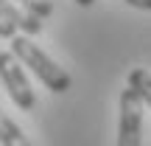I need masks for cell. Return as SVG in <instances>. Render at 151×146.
I'll use <instances>...</instances> for the list:
<instances>
[{"instance_id":"cell-1","label":"cell","mask_w":151,"mask_h":146,"mask_svg":"<svg viewBox=\"0 0 151 146\" xmlns=\"http://www.w3.org/2000/svg\"><path fill=\"white\" fill-rule=\"evenodd\" d=\"M11 54H14L25 68H31V70L39 76V81H42L50 93H67V90H70V84H73L70 73H67L65 68L56 65V62L50 59L31 37H14V39H11Z\"/></svg>"},{"instance_id":"cell-3","label":"cell","mask_w":151,"mask_h":146,"mask_svg":"<svg viewBox=\"0 0 151 146\" xmlns=\"http://www.w3.org/2000/svg\"><path fill=\"white\" fill-rule=\"evenodd\" d=\"M140 124H143V101L129 84L120 93V124H118V146H140Z\"/></svg>"},{"instance_id":"cell-5","label":"cell","mask_w":151,"mask_h":146,"mask_svg":"<svg viewBox=\"0 0 151 146\" xmlns=\"http://www.w3.org/2000/svg\"><path fill=\"white\" fill-rule=\"evenodd\" d=\"M0 143L3 146H34L25 135H22V129L3 113V110H0Z\"/></svg>"},{"instance_id":"cell-9","label":"cell","mask_w":151,"mask_h":146,"mask_svg":"<svg viewBox=\"0 0 151 146\" xmlns=\"http://www.w3.org/2000/svg\"><path fill=\"white\" fill-rule=\"evenodd\" d=\"M129 6H134V9H146V11H151V0H126Z\"/></svg>"},{"instance_id":"cell-8","label":"cell","mask_w":151,"mask_h":146,"mask_svg":"<svg viewBox=\"0 0 151 146\" xmlns=\"http://www.w3.org/2000/svg\"><path fill=\"white\" fill-rule=\"evenodd\" d=\"M0 37H6V39H14L17 37V25L3 14V11H0Z\"/></svg>"},{"instance_id":"cell-6","label":"cell","mask_w":151,"mask_h":146,"mask_svg":"<svg viewBox=\"0 0 151 146\" xmlns=\"http://www.w3.org/2000/svg\"><path fill=\"white\" fill-rule=\"evenodd\" d=\"M129 87L140 96L143 104L151 107V73L146 70V68H134V70H129Z\"/></svg>"},{"instance_id":"cell-2","label":"cell","mask_w":151,"mask_h":146,"mask_svg":"<svg viewBox=\"0 0 151 146\" xmlns=\"http://www.w3.org/2000/svg\"><path fill=\"white\" fill-rule=\"evenodd\" d=\"M0 79H3L11 101L20 110H25V113L37 110V96H34L31 84H28L25 73H22V68H20V59H17L11 51H3V54H0Z\"/></svg>"},{"instance_id":"cell-7","label":"cell","mask_w":151,"mask_h":146,"mask_svg":"<svg viewBox=\"0 0 151 146\" xmlns=\"http://www.w3.org/2000/svg\"><path fill=\"white\" fill-rule=\"evenodd\" d=\"M22 3H25L37 17H50L53 14V3H50V0H22Z\"/></svg>"},{"instance_id":"cell-4","label":"cell","mask_w":151,"mask_h":146,"mask_svg":"<svg viewBox=\"0 0 151 146\" xmlns=\"http://www.w3.org/2000/svg\"><path fill=\"white\" fill-rule=\"evenodd\" d=\"M0 11H3L20 31H25L28 37L42 31V17H37L25 3H17V0H0Z\"/></svg>"},{"instance_id":"cell-10","label":"cell","mask_w":151,"mask_h":146,"mask_svg":"<svg viewBox=\"0 0 151 146\" xmlns=\"http://www.w3.org/2000/svg\"><path fill=\"white\" fill-rule=\"evenodd\" d=\"M95 0H76V6H81V9H87V6H92Z\"/></svg>"}]
</instances>
